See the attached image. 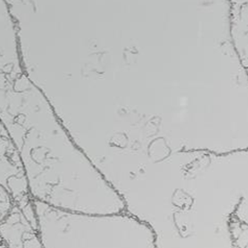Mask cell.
Segmentation results:
<instances>
[{
  "mask_svg": "<svg viewBox=\"0 0 248 248\" xmlns=\"http://www.w3.org/2000/svg\"><path fill=\"white\" fill-rule=\"evenodd\" d=\"M21 156L33 201L87 214H119L120 197L61 128L13 121L5 127Z\"/></svg>",
  "mask_w": 248,
  "mask_h": 248,
  "instance_id": "6da1fadb",
  "label": "cell"
},
{
  "mask_svg": "<svg viewBox=\"0 0 248 248\" xmlns=\"http://www.w3.org/2000/svg\"><path fill=\"white\" fill-rule=\"evenodd\" d=\"M0 186L12 197L15 204L23 207L33 202L18 150L0 123Z\"/></svg>",
  "mask_w": 248,
  "mask_h": 248,
  "instance_id": "7a4b0ae2",
  "label": "cell"
},
{
  "mask_svg": "<svg viewBox=\"0 0 248 248\" xmlns=\"http://www.w3.org/2000/svg\"><path fill=\"white\" fill-rule=\"evenodd\" d=\"M0 238L6 248H44L40 236L34 204H15L0 222Z\"/></svg>",
  "mask_w": 248,
  "mask_h": 248,
  "instance_id": "3957f363",
  "label": "cell"
},
{
  "mask_svg": "<svg viewBox=\"0 0 248 248\" xmlns=\"http://www.w3.org/2000/svg\"><path fill=\"white\" fill-rule=\"evenodd\" d=\"M14 205L12 197L0 186V222L8 216Z\"/></svg>",
  "mask_w": 248,
  "mask_h": 248,
  "instance_id": "277c9868",
  "label": "cell"
}]
</instances>
